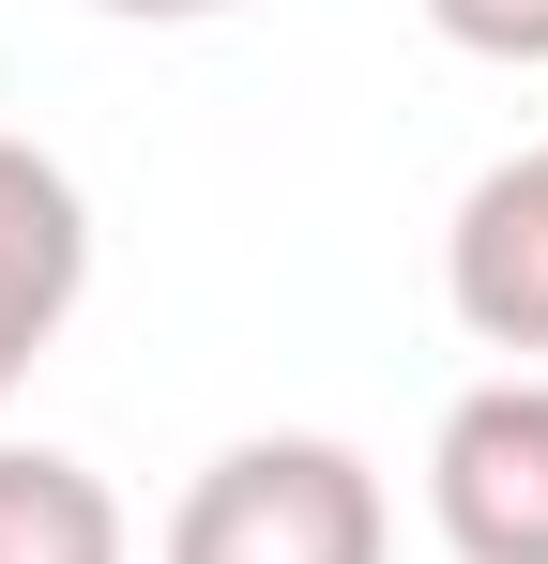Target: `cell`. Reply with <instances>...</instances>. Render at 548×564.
<instances>
[{
    "label": "cell",
    "instance_id": "6da1fadb",
    "mask_svg": "<svg viewBox=\"0 0 548 564\" xmlns=\"http://www.w3.org/2000/svg\"><path fill=\"white\" fill-rule=\"evenodd\" d=\"M381 473L320 427H260L168 503V564H381Z\"/></svg>",
    "mask_w": 548,
    "mask_h": 564
},
{
    "label": "cell",
    "instance_id": "7a4b0ae2",
    "mask_svg": "<svg viewBox=\"0 0 548 564\" xmlns=\"http://www.w3.org/2000/svg\"><path fill=\"white\" fill-rule=\"evenodd\" d=\"M427 519H442L457 564H548V367H503L442 412Z\"/></svg>",
    "mask_w": 548,
    "mask_h": 564
},
{
    "label": "cell",
    "instance_id": "3957f363",
    "mask_svg": "<svg viewBox=\"0 0 548 564\" xmlns=\"http://www.w3.org/2000/svg\"><path fill=\"white\" fill-rule=\"evenodd\" d=\"M442 305L487 336V351L548 367V138L503 153L487 184L457 198V229H442Z\"/></svg>",
    "mask_w": 548,
    "mask_h": 564
},
{
    "label": "cell",
    "instance_id": "277c9868",
    "mask_svg": "<svg viewBox=\"0 0 548 564\" xmlns=\"http://www.w3.org/2000/svg\"><path fill=\"white\" fill-rule=\"evenodd\" d=\"M77 290H91V198H77V169L31 153V138H0V397L62 351Z\"/></svg>",
    "mask_w": 548,
    "mask_h": 564
},
{
    "label": "cell",
    "instance_id": "5b68a950",
    "mask_svg": "<svg viewBox=\"0 0 548 564\" xmlns=\"http://www.w3.org/2000/svg\"><path fill=\"white\" fill-rule=\"evenodd\" d=\"M0 564H122L107 473L62 443H0Z\"/></svg>",
    "mask_w": 548,
    "mask_h": 564
},
{
    "label": "cell",
    "instance_id": "8992f818",
    "mask_svg": "<svg viewBox=\"0 0 548 564\" xmlns=\"http://www.w3.org/2000/svg\"><path fill=\"white\" fill-rule=\"evenodd\" d=\"M427 31H442V46H472V62H503V77H518V62H548V0H427Z\"/></svg>",
    "mask_w": 548,
    "mask_h": 564
},
{
    "label": "cell",
    "instance_id": "52a82bcc",
    "mask_svg": "<svg viewBox=\"0 0 548 564\" xmlns=\"http://www.w3.org/2000/svg\"><path fill=\"white\" fill-rule=\"evenodd\" d=\"M91 15H138V31H198V15H229V0H91Z\"/></svg>",
    "mask_w": 548,
    "mask_h": 564
}]
</instances>
